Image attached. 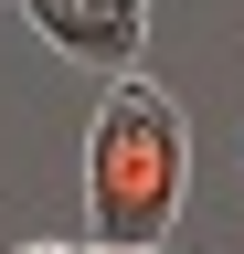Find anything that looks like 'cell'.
Returning a JSON list of instances; mask_svg holds the SVG:
<instances>
[{"label":"cell","mask_w":244,"mask_h":254,"mask_svg":"<svg viewBox=\"0 0 244 254\" xmlns=\"http://www.w3.org/2000/svg\"><path fill=\"white\" fill-rule=\"evenodd\" d=\"M180 201H191V117L170 85L117 74L85 127V222L96 244H170Z\"/></svg>","instance_id":"cell-1"},{"label":"cell","mask_w":244,"mask_h":254,"mask_svg":"<svg viewBox=\"0 0 244 254\" xmlns=\"http://www.w3.org/2000/svg\"><path fill=\"white\" fill-rule=\"evenodd\" d=\"M21 21L43 32L64 64H85V74H138L149 53V0H21Z\"/></svg>","instance_id":"cell-2"},{"label":"cell","mask_w":244,"mask_h":254,"mask_svg":"<svg viewBox=\"0 0 244 254\" xmlns=\"http://www.w3.org/2000/svg\"><path fill=\"white\" fill-rule=\"evenodd\" d=\"M96 254H160V244H96Z\"/></svg>","instance_id":"cell-3"},{"label":"cell","mask_w":244,"mask_h":254,"mask_svg":"<svg viewBox=\"0 0 244 254\" xmlns=\"http://www.w3.org/2000/svg\"><path fill=\"white\" fill-rule=\"evenodd\" d=\"M21 254H75V244H21Z\"/></svg>","instance_id":"cell-4"}]
</instances>
